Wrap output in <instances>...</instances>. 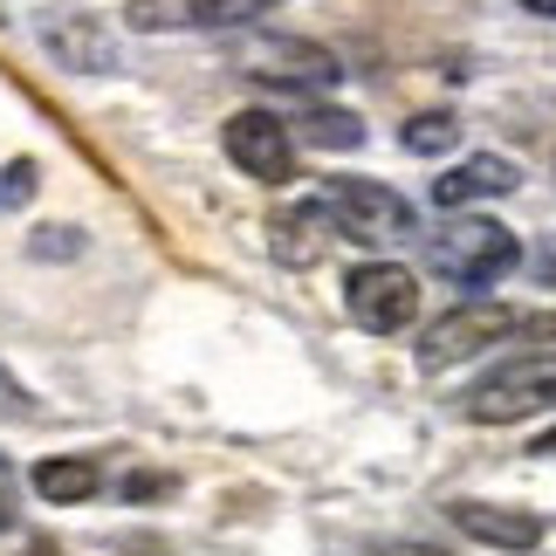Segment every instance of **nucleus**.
I'll use <instances>...</instances> for the list:
<instances>
[{
  "mask_svg": "<svg viewBox=\"0 0 556 556\" xmlns=\"http://www.w3.org/2000/svg\"><path fill=\"white\" fill-rule=\"evenodd\" d=\"M159 488H165L159 475H131V481H124V495H131V502H144V495H159Z\"/></svg>",
  "mask_w": 556,
  "mask_h": 556,
  "instance_id": "nucleus-18",
  "label": "nucleus"
},
{
  "mask_svg": "<svg viewBox=\"0 0 556 556\" xmlns=\"http://www.w3.org/2000/svg\"><path fill=\"white\" fill-rule=\"evenodd\" d=\"M28 200H35V165L28 159L0 165V213H14V206H28Z\"/></svg>",
  "mask_w": 556,
  "mask_h": 556,
  "instance_id": "nucleus-16",
  "label": "nucleus"
},
{
  "mask_svg": "<svg viewBox=\"0 0 556 556\" xmlns=\"http://www.w3.org/2000/svg\"><path fill=\"white\" fill-rule=\"evenodd\" d=\"M516 165H508L502 152H475V159H460V165H446V173L433 179V206L440 213H467L475 200H508L516 192Z\"/></svg>",
  "mask_w": 556,
  "mask_h": 556,
  "instance_id": "nucleus-9",
  "label": "nucleus"
},
{
  "mask_svg": "<svg viewBox=\"0 0 556 556\" xmlns=\"http://www.w3.org/2000/svg\"><path fill=\"white\" fill-rule=\"evenodd\" d=\"M28 556H55V543H35V549H28Z\"/></svg>",
  "mask_w": 556,
  "mask_h": 556,
  "instance_id": "nucleus-21",
  "label": "nucleus"
},
{
  "mask_svg": "<svg viewBox=\"0 0 556 556\" xmlns=\"http://www.w3.org/2000/svg\"><path fill=\"white\" fill-rule=\"evenodd\" d=\"M529 454H556V426H549V433H536V446H529Z\"/></svg>",
  "mask_w": 556,
  "mask_h": 556,
  "instance_id": "nucleus-20",
  "label": "nucleus"
},
{
  "mask_svg": "<svg viewBox=\"0 0 556 556\" xmlns=\"http://www.w3.org/2000/svg\"><path fill=\"white\" fill-rule=\"evenodd\" d=\"M399 144H405L413 159H440V152H454V144H460V124L446 117V111H426V117H413V124L399 131Z\"/></svg>",
  "mask_w": 556,
  "mask_h": 556,
  "instance_id": "nucleus-15",
  "label": "nucleus"
},
{
  "mask_svg": "<svg viewBox=\"0 0 556 556\" xmlns=\"http://www.w3.org/2000/svg\"><path fill=\"white\" fill-rule=\"evenodd\" d=\"M303 138L309 144H324V152H351V144H365V117H351V111H337V103H309L303 117Z\"/></svg>",
  "mask_w": 556,
  "mask_h": 556,
  "instance_id": "nucleus-14",
  "label": "nucleus"
},
{
  "mask_svg": "<svg viewBox=\"0 0 556 556\" xmlns=\"http://www.w3.org/2000/svg\"><path fill=\"white\" fill-rule=\"evenodd\" d=\"M233 62H241V76L268 83V90H289V97H324L344 83V62L324 41H303V35H248Z\"/></svg>",
  "mask_w": 556,
  "mask_h": 556,
  "instance_id": "nucleus-5",
  "label": "nucleus"
},
{
  "mask_svg": "<svg viewBox=\"0 0 556 556\" xmlns=\"http://www.w3.org/2000/svg\"><path fill=\"white\" fill-rule=\"evenodd\" d=\"M344 309H351V324L371 330V337L413 330V316H419V275L399 268V262H365L344 282Z\"/></svg>",
  "mask_w": 556,
  "mask_h": 556,
  "instance_id": "nucleus-6",
  "label": "nucleus"
},
{
  "mask_svg": "<svg viewBox=\"0 0 556 556\" xmlns=\"http://www.w3.org/2000/svg\"><path fill=\"white\" fill-rule=\"evenodd\" d=\"M446 522L488 549H536L543 543V522L529 508H502V502H446Z\"/></svg>",
  "mask_w": 556,
  "mask_h": 556,
  "instance_id": "nucleus-10",
  "label": "nucleus"
},
{
  "mask_svg": "<svg viewBox=\"0 0 556 556\" xmlns=\"http://www.w3.org/2000/svg\"><path fill=\"white\" fill-rule=\"evenodd\" d=\"M41 41H49V55L62 62V70H83V76H111L117 70V49H111V35L97 28L90 14H70V21H41Z\"/></svg>",
  "mask_w": 556,
  "mask_h": 556,
  "instance_id": "nucleus-11",
  "label": "nucleus"
},
{
  "mask_svg": "<svg viewBox=\"0 0 556 556\" xmlns=\"http://www.w3.org/2000/svg\"><path fill=\"white\" fill-rule=\"evenodd\" d=\"M220 152L233 159V173H248L254 186H289L295 179V138L275 111H233L220 124Z\"/></svg>",
  "mask_w": 556,
  "mask_h": 556,
  "instance_id": "nucleus-7",
  "label": "nucleus"
},
{
  "mask_svg": "<svg viewBox=\"0 0 556 556\" xmlns=\"http://www.w3.org/2000/svg\"><path fill=\"white\" fill-rule=\"evenodd\" d=\"M268 233H275V254H282L289 268H309L316 254L337 241V227H330V206H324V200H295V206H282V213L268 220Z\"/></svg>",
  "mask_w": 556,
  "mask_h": 556,
  "instance_id": "nucleus-12",
  "label": "nucleus"
},
{
  "mask_svg": "<svg viewBox=\"0 0 556 556\" xmlns=\"http://www.w3.org/2000/svg\"><path fill=\"white\" fill-rule=\"evenodd\" d=\"M14 529V467L0 460V536H8Z\"/></svg>",
  "mask_w": 556,
  "mask_h": 556,
  "instance_id": "nucleus-17",
  "label": "nucleus"
},
{
  "mask_svg": "<svg viewBox=\"0 0 556 556\" xmlns=\"http://www.w3.org/2000/svg\"><path fill=\"white\" fill-rule=\"evenodd\" d=\"M549 405H556V351H516L467 384L460 413L475 426H516V419L549 413Z\"/></svg>",
  "mask_w": 556,
  "mask_h": 556,
  "instance_id": "nucleus-3",
  "label": "nucleus"
},
{
  "mask_svg": "<svg viewBox=\"0 0 556 556\" xmlns=\"http://www.w3.org/2000/svg\"><path fill=\"white\" fill-rule=\"evenodd\" d=\"M516 337H549V316H529L516 303L475 295V303L433 316V324L419 330L413 357H419L426 371H446V365H460V357H481V351H495V344H516Z\"/></svg>",
  "mask_w": 556,
  "mask_h": 556,
  "instance_id": "nucleus-2",
  "label": "nucleus"
},
{
  "mask_svg": "<svg viewBox=\"0 0 556 556\" xmlns=\"http://www.w3.org/2000/svg\"><path fill=\"white\" fill-rule=\"evenodd\" d=\"M516 262H522V241L502 220H488V213H454V220H440L426 233V268L446 289H467V295H488Z\"/></svg>",
  "mask_w": 556,
  "mask_h": 556,
  "instance_id": "nucleus-1",
  "label": "nucleus"
},
{
  "mask_svg": "<svg viewBox=\"0 0 556 556\" xmlns=\"http://www.w3.org/2000/svg\"><path fill=\"white\" fill-rule=\"evenodd\" d=\"M268 8L275 0H131L124 28H138V35H220V28H248Z\"/></svg>",
  "mask_w": 556,
  "mask_h": 556,
  "instance_id": "nucleus-8",
  "label": "nucleus"
},
{
  "mask_svg": "<svg viewBox=\"0 0 556 556\" xmlns=\"http://www.w3.org/2000/svg\"><path fill=\"white\" fill-rule=\"evenodd\" d=\"M516 8H529V14H543V21H556V0H516Z\"/></svg>",
  "mask_w": 556,
  "mask_h": 556,
  "instance_id": "nucleus-19",
  "label": "nucleus"
},
{
  "mask_svg": "<svg viewBox=\"0 0 556 556\" xmlns=\"http://www.w3.org/2000/svg\"><path fill=\"white\" fill-rule=\"evenodd\" d=\"M324 206H330L337 241H357V248L419 241V206L405 200V192L378 186V179H330L324 186Z\"/></svg>",
  "mask_w": 556,
  "mask_h": 556,
  "instance_id": "nucleus-4",
  "label": "nucleus"
},
{
  "mask_svg": "<svg viewBox=\"0 0 556 556\" xmlns=\"http://www.w3.org/2000/svg\"><path fill=\"white\" fill-rule=\"evenodd\" d=\"M97 460L90 454H49L35 467V495L41 502H55V508H70V502H90L97 495Z\"/></svg>",
  "mask_w": 556,
  "mask_h": 556,
  "instance_id": "nucleus-13",
  "label": "nucleus"
}]
</instances>
